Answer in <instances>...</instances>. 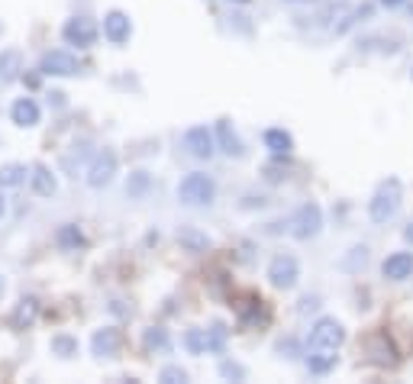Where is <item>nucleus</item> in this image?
<instances>
[{
  "label": "nucleus",
  "instance_id": "obj_41",
  "mask_svg": "<svg viewBox=\"0 0 413 384\" xmlns=\"http://www.w3.org/2000/svg\"><path fill=\"white\" fill-rule=\"evenodd\" d=\"M0 294H4V281H0Z\"/></svg>",
  "mask_w": 413,
  "mask_h": 384
},
{
  "label": "nucleus",
  "instance_id": "obj_11",
  "mask_svg": "<svg viewBox=\"0 0 413 384\" xmlns=\"http://www.w3.org/2000/svg\"><path fill=\"white\" fill-rule=\"evenodd\" d=\"M104 36L113 46H127V42L133 39V20H129L123 10H110V14L104 16Z\"/></svg>",
  "mask_w": 413,
  "mask_h": 384
},
{
  "label": "nucleus",
  "instance_id": "obj_18",
  "mask_svg": "<svg viewBox=\"0 0 413 384\" xmlns=\"http://www.w3.org/2000/svg\"><path fill=\"white\" fill-rule=\"evenodd\" d=\"M368 356H371V362L375 365H397V349L391 346V339H387V333H375V336H368Z\"/></svg>",
  "mask_w": 413,
  "mask_h": 384
},
{
  "label": "nucleus",
  "instance_id": "obj_8",
  "mask_svg": "<svg viewBox=\"0 0 413 384\" xmlns=\"http://www.w3.org/2000/svg\"><path fill=\"white\" fill-rule=\"evenodd\" d=\"M81 71V62H77V55H71V52L65 49H52L45 52L43 58H39V75H52V78H71Z\"/></svg>",
  "mask_w": 413,
  "mask_h": 384
},
{
  "label": "nucleus",
  "instance_id": "obj_9",
  "mask_svg": "<svg viewBox=\"0 0 413 384\" xmlns=\"http://www.w3.org/2000/svg\"><path fill=\"white\" fill-rule=\"evenodd\" d=\"M184 149H188V155H194V159H210L213 152H217V136H213L210 126H191L188 133H184Z\"/></svg>",
  "mask_w": 413,
  "mask_h": 384
},
{
  "label": "nucleus",
  "instance_id": "obj_16",
  "mask_svg": "<svg viewBox=\"0 0 413 384\" xmlns=\"http://www.w3.org/2000/svg\"><path fill=\"white\" fill-rule=\"evenodd\" d=\"M178 245H181L184 252H191V255H203V252L213 249V239L203 230H197V226H181V230H178Z\"/></svg>",
  "mask_w": 413,
  "mask_h": 384
},
{
  "label": "nucleus",
  "instance_id": "obj_40",
  "mask_svg": "<svg viewBox=\"0 0 413 384\" xmlns=\"http://www.w3.org/2000/svg\"><path fill=\"white\" fill-rule=\"evenodd\" d=\"M236 4H249V0H236Z\"/></svg>",
  "mask_w": 413,
  "mask_h": 384
},
{
  "label": "nucleus",
  "instance_id": "obj_31",
  "mask_svg": "<svg viewBox=\"0 0 413 384\" xmlns=\"http://www.w3.org/2000/svg\"><path fill=\"white\" fill-rule=\"evenodd\" d=\"M159 381L161 384H184L188 381V371H184L181 365H165V368L159 371Z\"/></svg>",
  "mask_w": 413,
  "mask_h": 384
},
{
  "label": "nucleus",
  "instance_id": "obj_24",
  "mask_svg": "<svg viewBox=\"0 0 413 384\" xmlns=\"http://www.w3.org/2000/svg\"><path fill=\"white\" fill-rule=\"evenodd\" d=\"M55 242H58V249H65V252H77L85 245V233L77 230V223H62L55 230Z\"/></svg>",
  "mask_w": 413,
  "mask_h": 384
},
{
  "label": "nucleus",
  "instance_id": "obj_12",
  "mask_svg": "<svg viewBox=\"0 0 413 384\" xmlns=\"http://www.w3.org/2000/svg\"><path fill=\"white\" fill-rule=\"evenodd\" d=\"M381 274L387 281H407L413 278V252H394L381 262Z\"/></svg>",
  "mask_w": 413,
  "mask_h": 384
},
{
  "label": "nucleus",
  "instance_id": "obj_42",
  "mask_svg": "<svg viewBox=\"0 0 413 384\" xmlns=\"http://www.w3.org/2000/svg\"><path fill=\"white\" fill-rule=\"evenodd\" d=\"M410 14H413V4H410Z\"/></svg>",
  "mask_w": 413,
  "mask_h": 384
},
{
  "label": "nucleus",
  "instance_id": "obj_17",
  "mask_svg": "<svg viewBox=\"0 0 413 384\" xmlns=\"http://www.w3.org/2000/svg\"><path fill=\"white\" fill-rule=\"evenodd\" d=\"M262 142H265V149L274 159H287V155L294 152V136L287 133V129H281V126L265 129V133H262Z\"/></svg>",
  "mask_w": 413,
  "mask_h": 384
},
{
  "label": "nucleus",
  "instance_id": "obj_22",
  "mask_svg": "<svg viewBox=\"0 0 413 384\" xmlns=\"http://www.w3.org/2000/svg\"><path fill=\"white\" fill-rule=\"evenodd\" d=\"M29 178L26 165L20 161H7V165H0V191H10V188H23Z\"/></svg>",
  "mask_w": 413,
  "mask_h": 384
},
{
  "label": "nucleus",
  "instance_id": "obj_1",
  "mask_svg": "<svg viewBox=\"0 0 413 384\" xmlns=\"http://www.w3.org/2000/svg\"><path fill=\"white\" fill-rule=\"evenodd\" d=\"M400 203H404V188H400L397 178H387V181H381L378 188H375V194H371L368 201V217L371 223H391L394 217H397Z\"/></svg>",
  "mask_w": 413,
  "mask_h": 384
},
{
  "label": "nucleus",
  "instance_id": "obj_29",
  "mask_svg": "<svg viewBox=\"0 0 413 384\" xmlns=\"http://www.w3.org/2000/svg\"><path fill=\"white\" fill-rule=\"evenodd\" d=\"M226 336H230V329H226L223 323H213V326L207 329V352H223Z\"/></svg>",
  "mask_w": 413,
  "mask_h": 384
},
{
  "label": "nucleus",
  "instance_id": "obj_14",
  "mask_svg": "<svg viewBox=\"0 0 413 384\" xmlns=\"http://www.w3.org/2000/svg\"><path fill=\"white\" fill-rule=\"evenodd\" d=\"M36 320H39V301H36V297H20L14 314H10V326L26 333V329L36 326Z\"/></svg>",
  "mask_w": 413,
  "mask_h": 384
},
{
  "label": "nucleus",
  "instance_id": "obj_6",
  "mask_svg": "<svg viewBox=\"0 0 413 384\" xmlns=\"http://www.w3.org/2000/svg\"><path fill=\"white\" fill-rule=\"evenodd\" d=\"M97 36H100V29L91 16H68L62 26V39L68 46H75V49H91L94 42H97Z\"/></svg>",
  "mask_w": 413,
  "mask_h": 384
},
{
  "label": "nucleus",
  "instance_id": "obj_36",
  "mask_svg": "<svg viewBox=\"0 0 413 384\" xmlns=\"http://www.w3.org/2000/svg\"><path fill=\"white\" fill-rule=\"evenodd\" d=\"M381 7H387V10H394V7H400V4H404V0H378Z\"/></svg>",
  "mask_w": 413,
  "mask_h": 384
},
{
  "label": "nucleus",
  "instance_id": "obj_10",
  "mask_svg": "<svg viewBox=\"0 0 413 384\" xmlns=\"http://www.w3.org/2000/svg\"><path fill=\"white\" fill-rule=\"evenodd\" d=\"M119 349H123V333H119L117 326H100V329H94V336H91V352L97 358H113V356H119Z\"/></svg>",
  "mask_w": 413,
  "mask_h": 384
},
{
  "label": "nucleus",
  "instance_id": "obj_27",
  "mask_svg": "<svg viewBox=\"0 0 413 384\" xmlns=\"http://www.w3.org/2000/svg\"><path fill=\"white\" fill-rule=\"evenodd\" d=\"M368 16H371V4H365V7L352 10V14L345 16V20L336 26V36H345V33H349V29H355L358 23H365V20H368Z\"/></svg>",
  "mask_w": 413,
  "mask_h": 384
},
{
  "label": "nucleus",
  "instance_id": "obj_3",
  "mask_svg": "<svg viewBox=\"0 0 413 384\" xmlns=\"http://www.w3.org/2000/svg\"><path fill=\"white\" fill-rule=\"evenodd\" d=\"M265 278H268V284L278 287V291H291V287H297V281H301V262H297L294 255H287V252H278V255L268 262Z\"/></svg>",
  "mask_w": 413,
  "mask_h": 384
},
{
  "label": "nucleus",
  "instance_id": "obj_23",
  "mask_svg": "<svg viewBox=\"0 0 413 384\" xmlns=\"http://www.w3.org/2000/svg\"><path fill=\"white\" fill-rule=\"evenodd\" d=\"M336 362H339L336 349H313V356H307L310 375H329V371L336 368Z\"/></svg>",
  "mask_w": 413,
  "mask_h": 384
},
{
  "label": "nucleus",
  "instance_id": "obj_20",
  "mask_svg": "<svg viewBox=\"0 0 413 384\" xmlns=\"http://www.w3.org/2000/svg\"><path fill=\"white\" fill-rule=\"evenodd\" d=\"M142 349H146L149 356H155V352H171V336H168V329H161V326L142 329Z\"/></svg>",
  "mask_w": 413,
  "mask_h": 384
},
{
  "label": "nucleus",
  "instance_id": "obj_32",
  "mask_svg": "<svg viewBox=\"0 0 413 384\" xmlns=\"http://www.w3.org/2000/svg\"><path fill=\"white\" fill-rule=\"evenodd\" d=\"M220 375L230 378V381H245V368L239 362H230V358H223V362H220Z\"/></svg>",
  "mask_w": 413,
  "mask_h": 384
},
{
  "label": "nucleus",
  "instance_id": "obj_19",
  "mask_svg": "<svg viewBox=\"0 0 413 384\" xmlns=\"http://www.w3.org/2000/svg\"><path fill=\"white\" fill-rule=\"evenodd\" d=\"M29 184H33V194L39 197H52L58 191V181L45 165H33L29 168Z\"/></svg>",
  "mask_w": 413,
  "mask_h": 384
},
{
  "label": "nucleus",
  "instance_id": "obj_26",
  "mask_svg": "<svg viewBox=\"0 0 413 384\" xmlns=\"http://www.w3.org/2000/svg\"><path fill=\"white\" fill-rule=\"evenodd\" d=\"M52 356H58V358H75L77 356V339H75V336H65V333L52 336Z\"/></svg>",
  "mask_w": 413,
  "mask_h": 384
},
{
  "label": "nucleus",
  "instance_id": "obj_15",
  "mask_svg": "<svg viewBox=\"0 0 413 384\" xmlns=\"http://www.w3.org/2000/svg\"><path fill=\"white\" fill-rule=\"evenodd\" d=\"M217 149L223 155H230V159H242L245 155V146H242V139L236 136V129H232V123L230 119H220L217 123Z\"/></svg>",
  "mask_w": 413,
  "mask_h": 384
},
{
  "label": "nucleus",
  "instance_id": "obj_39",
  "mask_svg": "<svg viewBox=\"0 0 413 384\" xmlns=\"http://www.w3.org/2000/svg\"><path fill=\"white\" fill-rule=\"evenodd\" d=\"M284 4H316V0H284Z\"/></svg>",
  "mask_w": 413,
  "mask_h": 384
},
{
  "label": "nucleus",
  "instance_id": "obj_2",
  "mask_svg": "<svg viewBox=\"0 0 413 384\" xmlns=\"http://www.w3.org/2000/svg\"><path fill=\"white\" fill-rule=\"evenodd\" d=\"M213 197H217V181L210 175H203V171H191L178 184V201L184 207H210Z\"/></svg>",
  "mask_w": 413,
  "mask_h": 384
},
{
  "label": "nucleus",
  "instance_id": "obj_5",
  "mask_svg": "<svg viewBox=\"0 0 413 384\" xmlns=\"http://www.w3.org/2000/svg\"><path fill=\"white\" fill-rule=\"evenodd\" d=\"M117 168H119L117 152H113V149H100V152L91 159V165H87V175H85L87 188H94V191L107 188V184L117 178Z\"/></svg>",
  "mask_w": 413,
  "mask_h": 384
},
{
  "label": "nucleus",
  "instance_id": "obj_37",
  "mask_svg": "<svg viewBox=\"0 0 413 384\" xmlns=\"http://www.w3.org/2000/svg\"><path fill=\"white\" fill-rule=\"evenodd\" d=\"M404 239H407V242H413V223L404 230Z\"/></svg>",
  "mask_w": 413,
  "mask_h": 384
},
{
  "label": "nucleus",
  "instance_id": "obj_21",
  "mask_svg": "<svg viewBox=\"0 0 413 384\" xmlns=\"http://www.w3.org/2000/svg\"><path fill=\"white\" fill-rule=\"evenodd\" d=\"M23 71V52L20 49H4L0 52V81L10 84L16 81Z\"/></svg>",
  "mask_w": 413,
  "mask_h": 384
},
{
  "label": "nucleus",
  "instance_id": "obj_7",
  "mask_svg": "<svg viewBox=\"0 0 413 384\" xmlns=\"http://www.w3.org/2000/svg\"><path fill=\"white\" fill-rule=\"evenodd\" d=\"M345 343V326L336 316H320L310 329V349H339Z\"/></svg>",
  "mask_w": 413,
  "mask_h": 384
},
{
  "label": "nucleus",
  "instance_id": "obj_25",
  "mask_svg": "<svg viewBox=\"0 0 413 384\" xmlns=\"http://www.w3.org/2000/svg\"><path fill=\"white\" fill-rule=\"evenodd\" d=\"M149 188H152V175H149V171H133V175L127 178V194L133 197V201L146 197Z\"/></svg>",
  "mask_w": 413,
  "mask_h": 384
},
{
  "label": "nucleus",
  "instance_id": "obj_28",
  "mask_svg": "<svg viewBox=\"0 0 413 384\" xmlns=\"http://www.w3.org/2000/svg\"><path fill=\"white\" fill-rule=\"evenodd\" d=\"M184 346L191 356H203L207 352V329H188L184 333Z\"/></svg>",
  "mask_w": 413,
  "mask_h": 384
},
{
  "label": "nucleus",
  "instance_id": "obj_4",
  "mask_svg": "<svg viewBox=\"0 0 413 384\" xmlns=\"http://www.w3.org/2000/svg\"><path fill=\"white\" fill-rule=\"evenodd\" d=\"M291 236L301 239V242H307V239L320 236L323 230V210L316 207V203H301V207L294 210V217H291Z\"/></svg>",
  "mask_w": 413,
  "mask_h": 384
},
{
  "label": "nucleus",
  "instance_id": "obj_30",
  "mask_svg": "<svg viewBox=\"0 0 413 384\" xmlns=\"http://www.w3.org/2000/svg\"><path fill=\"white\" fill-rule=\"evenodd\" d=\"M365 262H368V245H355L343 259V268L345 272H355V268H365Z\"/></svg>",
  "mask_w": 413,
  "mask_h": 384
},
{
  "label": "nucleus",
  "instance_id": "obj_13",
  "mask_svg": "<svg viewBox=\"0 0 413 384\" xmlns=\"http://www.w3.org/2000/svg\"><path fill=\"white\" fill-rule=\"evenodd\" d=\"M10 119H14L20 129H33V126H39V119H43V110H39V104H36L33 97H20L10 107Z\"/></svg>",
  "mask_w": 413,
  "mask_h": 384
},
{
  "label": "nucleus",
  "instance_id": "obj_38",
  "mask_svg": "<svg viewBox=\"0 0 413 384\" xmlns=\"http://www.w3.org/2000/svg\"><path fill=\"white\" fill-rule=\"evenodd\" d=\"M7 213V201H4V194H0V217Z\"/></svg>",
  "mask_w": 413,
  "mask_h": 384
},
{
  "label": "nucleus",
  "instance_id": "obj_34",
  "mask_svg": "<svg viewBox=\"0 0 413 384\" xmlns=\"http://www.w3.org/2000/svg\"><path fill=\"white\" fill-rule=\"evenodd\" d=\"M278 352H281V356H284V352H287V358H294V356H297L294 339H287V343H278Z\"/></svg>",
  "mask_w": 413,
  "mask_h": 384
},
{
  "label": "nucleus",
  "instance_id": "obj_35",
  "mask_svg": "<svg viewBox=\"0 0 413 384\" xmlns=\"http://www.w3.org/2000/svg\"><path fill=\"white\" fill-rule=\"evenodd\" d=\"M49 104H55V107H62V104H65V94H58V91H52V94H49Z\"/></svg>",
  "mask_w": 413,
  "mask_h": 384
},
{
  "label": "nucleus",
  "instance_id": "obj_33",
  "mask_svg": "<svg viewBox=\"0 0 413 384\" xmlns=\"http://www.w3.org/2000/svg\"><path fill=\"white\" fill-rule=\"evenodd\" d=\"M316 307H320V297H310V294H307V297H301V307H297V310L307 314V310H316Z\"/></svg>",
  "mask_w": 413,
  "mask_h": 384
}]
</instances>
